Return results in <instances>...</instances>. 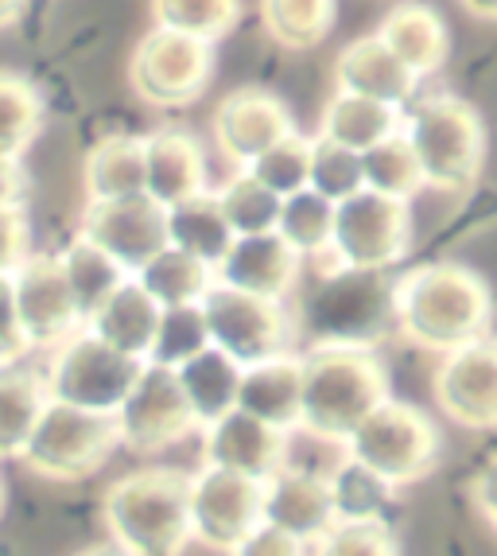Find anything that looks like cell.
<instances>
[{
    "label": "cell",
    "instance_id": "6da1fadb",
    "mask_svg": "<svg viewBox=\"0 0 497 556\" xmlns=\"http://www.w3.org/2000/svg\"><path fill=\"white\" fill-rule=\"evenodd\" d=\"M396 331L428 354L467 346L494 327V292L462 261H428L393 285Z\"/></svg>",
    "mask_w": 497,
    "mask_h": 556
},
{
    "label": "cell",
    "instance_id": "7a4b0ae2",
    "mask_svg": "<svg viewBox=\"0 0 497 556\" xmlns=\"http://www.w3.org/2000/svg\"><path fill=\"white\" fill-rule=\"evenodd\" d=\"M110 541L129 556H183L191 533V475L179 467H144L113 479L102 494Z\"/></svg>",
    "mask_w": 497,
    "mask_h": 556
},
{
    "label": "cell",
    "instance_id": "3957f363",
    "mask_svg": "<svg viewBox=\"0 0 497 556\" xmlns=\"http://www.w3.org/2000/svg\"><path fill=\"white\" fill-rule=\"evenodd\" d=\"M393 397L388 366L361 346H311L304 351V408L300 432L322 444H346L354 428Z\"/></svg>",
    "mask_w": 497,
    "mask_h": 556
},
{
    "label": "cell",
    "instance_id": "277c9868",
    "mask_svg": "<svg viewBox=\"0 0 497 556\" xmlns=\"http://www.w3.org/2000/svg\"><path fill=\"white\" fill-rule=\"evenodd\" d=\"M393 285L385 273L334 269L322 273L319 285L300 307V334L311 346H361L378 351L396 327Z\"/></svg>",
    "mask_w": 497,
    "mask_h": 556
},
{
    "label": "cell",
    "instance_id": "5b68a950",
    "mask_svg": "<svg viewBox=\"0 0 497 556\" xmlns=\"http://www.w3.org/2000/svg\"><path fill=\"white\" fill-rule=\"evenodd\" d=\"M405 137L412 140L432 191L462 195L474 191L486 167V121L467 98L432 93L405 113Z\"/></svg>",
    "mask_w": 497,
    "mask_h": 556
},
{
    "label": "cell",
    "instance_id": "8992f818",
    "mask_svg": "<svg viewBox=\"0 0 497 556\" xmlns=\"http://www.w3.org/2000/svg\"><path fill=\"white\" fill-rule=\"evenodd\" d=\"M346 455L366 464L373 475L385 482L412 486V482L428 479L443 459V432L424 408H416L412 401H381L346 440Z\"/></svg>",
    "mask_w": 497,
    "mask_h": 556
},
{
    "label": "cell",
    "instance_id": "52a82bcc",
    "mask_svg": "<svg viewBox=\"0 0 497 556\" xmlns=\"http://www.w3.org/2000/svg\"><path fill=\"white\" fill-rule=\"evenodd\" d=\"M120 447L117 417L51 401L31 432L20 464L47 482H78L98 475Z\"/></svg>",
    "mask_w": 497,
    "mask_h": 556
},
{
    "label": "cell",
    "instance_id": "ba28073f",
    "mask_svg": "<svg viewBox=\"0 0 497 556\" xmlns=\"http://www.w3.org/2000/svg\"><path fill=\"white\" fill-rule=\"evenodd\" d=\"M408 250H412V211H408V199H388L381 191L361 187L351 199L334 203L331 273H388L393 265H400L408 257Z\"/></svg>",
    "mask_w": 497,
    "mask_h": 556
},
{
    "label": "cell",
    "instance_id": "9c48e42d",
    "mask_svg": "<svg viewBox=\"0 0 497 556\" xmlns=\"http://www.w3.org/2000/svg\"><path fill=\"white\" fill-rule=\"evenodd\" d=\"M140 370H144V362L132 358V354L113 351L110 343H102L98 334H90L82 327L74 339H66L63 346L51 351L43 374L51 401L117 417V408L132 393Z\"/></svg>",
    "mask_w": 497,
    "mask_h": 556
},
{
    "label": "cell",
    "instance_id": "30bf717a",
    "mask_svg": "<svg viewBox=\"0 0 497 556\" xmlns=\"http://www.w3.org/2000/svg\"><path fill=\"white\" fill-rule=\"evenodd\" d=\"M214 78V43L183 31L152 28L129 59V86L144 105L183 110L199 102Z\"/></svg>",
    "mask_w": 497,
    "mask_h": 556
},
{
    "label": "cell",
    "instance_id": "8fae6325",
    "mask_svg": "<svg viewBox=\"0 0 497 556\" xmlns=\"http://www.w3.org/2000/svg\"><path fill=\"white\" fill-rule=\"evenodd\" d=\"M203 319L211 331V343L238 358L241 366L265 362L272 354H284L292 343L295 324L284 312V300H268L257 292L230 285H214L203 296Z\"/></svg>",
    "mask_w": 497,
    "mask_h": 556
},
{
    "label": "cell",
    "instance_id": "7c38bea8",
    "mask_svg": "<svg viewBox=\"0 0 497 556\" xmlns=\"http://www.w3.org/2000/svg\"><path fill=\"white\" fill-rule=\"evenodd\" d=\"M117 432L120 447L132 455H160L167 447H176L179 440H187L191 432H203L176 366L144 362L132 393L117 408Z\"/></svg>",
    "mask_w": 497,
    "mask_h": 556
},
{
    "label": "cell",
    "instance_id": "4fadbf2b",
    "mask_svg": "<svg viewBox=\"0 0 497 556\" xmlns=\"http://www.w3.org/2000/svg\"><path fill=\"white\" fill-rule=\"evenodd\" d=\"M265 526V479L203 464L191 475V533L214 553H233Z\"/></svg>",
    "mask_w": 497,
    "mask_h": 556
},
{
    "label": "cell",
    "instance_id": "5bb4252c",
    "mask_svg": "<svg viewBox=\"0 0 497 556\" xmlns=\"http://www.w3.org/2000/svg\"><path fill=\"white\" fill-rule=\"evenodd\" d=\"M432 397L451 425L467 432H497V339L482 334L474 343L439 354L432 374Z\"/></svg>",
    "mask_w": 497,
    "mask_h": 556
},
{
    "label": "cell",
    "instance_id": "9a60e30c",
    "mask_svg": "<svg viewBox=\"0 0 497 556\" xmlns=\"http://www.w3.org/2000/svg\"><path fill=\"white\" fill-rule=\"evenodd\" d=\"M12 288H16L20 327L28 334L31 351L51 354L86 327L78 296H74L71 280L63 273V261L51 257V253H31L12 273Z\"/></svg>",
    "mask_w": 497,
    "mask_h": 556
},
{
    "label": "cell",
    "instance_id": "2e32d148",
    "mask_svg": "<svg viewBox=\"0 0 497 556\" xmlns=\"http://www.w3.org/2000/svg\"><path fill=\"white\" fill-rule=\"evenodd\" d=\"M78 233L102 245L129 277H137L160 250L171 245L167 206H160L152 195L120 199V203H86Z\"/></svg>",
    "mask_w": 497,
    "mask_h": 556
},
{
    "label": "cell",
    "instance_id": "e0dca14e",
    "mask_svg": "<svg viewBox=\"0 0 497 556\" xmlns=\"http://www.w3.org/2000/svg\"><path fill=\"white\" fill-rule=\"evenodd\" d=\"M214 144L233 167H248L257 156H265L277 140L292 137L295 117L284 98H277L265 86H241L226 93L211 117Z\"/></svg>",
    "mask_w": 497,
    "mask_h": 556
},
{
    "label": "cell",
    "instance_id": "ac0fdd59",
    "mask_svg": "<svg viewBox=\"0 0 497 556\" xmlns=\"http://www.w3.org/2000/svg\"><path fill=\"white\" fill-rule=\"evenodd\" d=\"M288 452H292V432L238 405L203 428V464L226 467V471L272 479L280 467H288Z\"/></svg>",
    "mask_w": 497,
    "mask_h": 556
},
{
    "label": "cell",
    "instance_id": "d6986e66",
    "mask_svg": "<svg viewBox=\"0 0 497 556\" xmlns=\"http://www.w3.org/2000/svg\"><path fill=\"white\" fill-rule=\"evenodd\" d=\"M265 521L315 545L327 529L339 526L331 471H311V467L292 464L280 467L272 479H265Z\"/></svg>",
    "mask_w": 497,
    "mask_h": 556
},
{
    "label": "cell",
    "instance_id": "ffe728a7",
    "mask_svg": "<svg viewBox=\"0 0 497 556\" xmlns=\"http://www.w3.org/2000/svg\"><path fill=\"white\" fill-rule=\"evenodd\" d=\"M221 285L245 288L268 300H284L300 285L304 273V253L292 250L277 230L268 233H241L226 250V257L214 265Z\"/></svg>",
    "mask_w": 497,
    "mask_h": 556
},
{
    "label": "cell",
    "instance_id": "44dd1931",
    "mask_svg": "<svg viewBox=\"0 0 497 556\" xmlns=\"http://www.w3.org/2000/svg\"><path fill=\"white\" fill-rule=\"evenodd\" d=\"M144 176L148 195L160 206H179L194 195L211 191V172H206V149L183 125H164V129L144 137Z\"/></svg>",
    "mask_w": 497,
    "mask_h": 556
},
{
    "label": "cell",
    "instance_id": "7402d4cb",
    "mask_svg": "<svg viewBox=\"0 0 497 556\" xmlns=\"http://www.w3.org/2000/svg\"><path fill=\"white\" fill-rule=\"evenodd\" d=\"M416 86H420V78L412 75V66L396 55L378 31L358 36L334 55V90L361 93V98L405 110L416 98Z\"/></svg>",
    "mask_w": 497,
    "mask_h": 556
},
{
    "label": "cell",
    "instance_id": "603a6c76",
    "mask_svg": "<svg viewBox=\"0 0 497 556\" xmlns=\"http://www.w3.org/2000/svg\"><path fill=\"white\" fill-rule=\"evenodd\" d=\"M238 408L268 425L300 432V408H304V354H272L265 362H253L241 374Z\"/></svg>",
    "mask_w": 497,
    "mask_h": 556
},
{
    "label": "cell",
    "instance_id": "cb8c5ba5",
    "mask_svg": "<svg viewBox=\"0 0 497 556\" xmlns=\"http://www.w3.org/2000/svg\"><path fill=\"white\" fill-rule=\"evenodd\" d=\"M160 316H164V304H160L137 277H129L90 319H86V331L98 334L113 351L148 362L152 358V346H156Z\"/></svg>",
    "mask_w": 497,
    "mask_h": 556
},
{
    "label": "cell",
    "instance_id": "d4e9b609",
    "mask_svg": "<svg viewBox=\"0 0 497 556\" xmlns=\"http://www.w3.org/2000/svg\"><path fill=\"white\" fill-rule=\"evenodd\" d=\"M378 36L412 66V75L420 78V83L439 75L447 55H451L447 24H443V16L432 4H420V0H400V4H393V9L381 16Z\"/></svg>",
    "mask_w": 497,
    "mask_h": 556
},
{
    "label": "cell",
    "instance_id": "484cf974",
    "mask_svg": "<svg viewBox=\"0 0 497 556\" xmlns=\"http://www.w3.org/2000/svg\"><path fill=\"white\" fill-rule=\"evenodd\" d=\"M86 203H120V199L148 195L144 176V137L113 132L86 152L82 164Z\"/></svg>",
    "mask_w": 497,
    "mask_h": 556
},
{
    "label": "cell",
    "instance_id": "4316f807",
    "mask_svg": "<svg viewBox=\"0 0 497 556\" xmlns=\"http://www.w3.org/2000/svg\"><path fill=\"white\" fill-rule=\"evenodd\" d=\"M400 129H405V110L400 105L373 102V98L346 90H334V98L322 105L319 117V137L354 152H369L373 144H381V140Z\"/></svg>",
    "mask_w": 497,
    "mask_h": 556
},
{
    "label": "cell",
    "instance_id": "83f0119b",
    "mask_svg": "<svg viewBox=\"0 0 497 556\" xmlns=\"http://www.w3.org/2000/svg\"><path fill=\"white\" fill-rule=\"evenodd\" d=\"M51 405L47 374L36 366H4L0 370V459H20L31 432Z\"/></svg>",
    "mask_w": 497,
    "mask_h": 556
},
{
    "label": "cell",
    "instance_id": "f1b7e54d",
    "mask_svg": "<svg viewBox=\"0 0 497 556\" xmlns=\"http://www.w3.org/2000/svg\"><path fill=\"white\" fill-rule=\"evenodd\" d=\"M176 370H179V381H183L187 401H191V408H194V417H199L203 428L238 405L245 366H241L238 358H230L221 346H214V343L203 346V351L194 354V358H187L183 366H176Z\"/></svg>",
    "mask_w": 497,
    "mask_h": 556
},
{
    "label": "cell",
    "instance_id": "f546056e",
    "mask_svg": "<svg viewBox=\"0 0 497 556\" xmlns=\"http://www.w3.org/2000/svg\"><path fill=\"white\" fill-rule=\"evenodd\" d=\"M137 280L164 307H183V304H203L206 292L218 285V273H214L211 261L194 257V253L179 250V245H167V250H160L137 273Z\"/></svg>",
    "mask_w": 497,
    "mask_h": 556
},
{
    "label": "cell",
    "instance_id": "4dcf8cb0",
    "mask_svg": "<svg viewBox=\"0 0 497 556\" xmlns=\"http://www.w3.org/2000/svg\"><path fill=\"white\" fill-rule=\"evenodd\" d=\"M339 0H260V28L284 51H315L331 36Z\"/></svg>",
    "mask_w": 497,
    "mask_h": 556
},
{
    "label": "cell",
    "instance_id": "1f68e13d",
    "mask_svg": "<svg viewBox=\"0 0 497 556\" xmlns=\"http://www.w3.org/2000/svg\"><path fill=\"white\" fill-rule=\"evenodd\" d=\"M167 238H171V245H179V250L218 265L238 233H233L230 223H226V214H221V206H218V195L206 191V195H194V199H187V203L167 211Z\"/></svg>",
    "mask_w": 497,
    "mask_h": 556
},
{
    "label": "cell",
    "instance_id": "d6a6232c",
    "mask_svg": "<svg viewBox=\"0 0 497 556\" xmlns=\"http://www.w3.org/2000/svg\"><path fill=\"white\" fill-rule=\"evenodd\" d=\"M47 102L31 78L0 71V156L20 160L43 129Z\"/></svg>",
    "mask_w": 497,
    "mask_h": 556
},
{
    "label": "cell",
    "instance_id": "836d02e7",
    "mask_svg": "<svg viewBox=\"0 0 497 556\" xmlns=\"http://www.w3.org/2000/svg\"><path fill=\"white\" fill-rule=\"evenodd\" d=\"M59 261H63V273H66V280H71L74 296H78V307H82L86 319H90L93 312H98V307L129 280V273L120 269L102 245H93V241L82 238V233L59 253Z\"/></svg>",
    "mask_w": 497,
    "mask_h": 556
},
{
    "label": "cell",
    "instance_id": "e575fe53",
    "mask_svg": "<svg viewBox=\"0 0 497 556\" xmlns=\"http://www.w3.org/2000/svg\"><path fill=\"white\" fill-rule=\"evenodd\" d=\"M361 176H366L369 191H381L388 199H408V203L428 187L424 167H420V156H416L405 129L361 152Z\"/></svg>",
    "mask_w": 497,
    "mask_h": 556
},
{
    "label": "cell",
    "instance_id": "d590c367",
    "mask_svg": "<svg viewBox=\"0 0 497 556\" xmlns=\"http://www.w3.org/2000/svg\"><path fill=\"white\" fill-rule=\"evenodd\" d=\"M331 494H334V514L339 521H385L388 506H393L396 486L373 475L358 459H342L331 471Z\"/></svg>",
    "mask_w": 497,
    "mask_h": 556
},
{
    "label": "cell",
    "instance_id": "8d00e7d4",
    "mask_svg": "<svg viewBox=\"0 0 497 556\" xmlns=\"http://www.w3.org/2000/svg\"><path fill=\"white\" fill-rule=\"evenodd\" d=\"M214 195H218L221 214H226V223H230V230L238 233V238L241 233L277 230L284 199H280L277 191H268V187L260 184L253 172H245V167H238V176L226 179Z\"/></svg>",
    "mask_w": 497,
    "mask_h": 556
},
{
    "label": "cell",
    "instance_id": "74e56055",
    "mask_svg": "<svg viewBox=\"0 0 497 556\" xmlns=\"http://www.w3.org/2000/svg\"><path fill=\"white\" fill-rule=\"evenodd\" d=\"M156 28L218 43L241 24V0H148Z\"/></svg>",
    "mask_w": 497,
    "mask_h": 556
},
{
    "label": "cell",
    "instance_id": "f35d334b",
    "mask_svg": "<svg viewBox=\"0 0 497 556\" xmlns=\"http://www.w3.org/2000/svg\"><path fill=\"white\" fill-rule=\"evenodd\" d=\"M277 233L300 250L304 257H322L331 253V238H334V203L319 191H300V195H288L280 206V223Z\"/></svg>",
    "mask_w": 497,
    "mask_h": 556
},
{
    "label": "cell",
    "instance_id": "ab89813d",
    "mask_svg": "<svg viewBox=\"0 0 497 556\" xmlns=\"http://www.w3.org/2000/svg\"><path fill=\"white\" fill-rule=\"evenodd\" d=\"M245 172H253V176H257L268 191H277L280 199L300 195V191L311 187V137H304V132L295 129L292 137L277 140L265 156L253 160Z\"/></svg>",
    "mask_w": 497,
    "mask_h": 556
},
{
    "label": "cell",
    "instance_id": "60d3db41",
    "mask_svg": "<svg viewBox=\"0 0 497 556\" xmlns=\"http://www.w3.org/2000/svg\"><path fill=\"white\" fill-rule=\"evenodd\" d=\"M211 346V331H206L203 307L183 304V307H164L156 331V346H152V358L160 366H183L187 358Z\"/></svg>",
    "mask_w": 497,
    "mask_h": 556
},
{
    "label": "cell",
    "instance_id": "b9f144b4",
    "mask_svg": "<svg viewBox=\"0 0 497 556\" xmlns=\"http://www.w3.org/2000/svg\"><path fill=\"white\" fill-rule=\"evenodd\" d=\"M361 187H366L361 152L342 149V144H334L327 137H311V191L327 195L331 203H342Z\"/></svg>",
    "mask_w": 497,
    "mask_h": 556
},
{
    "label": "cell",
    "instance_id": "7bdbcfd3",
    "mask_svg": "<svg viewBox=\"0 0 497 556\" xmlns=\"http://www.w3.org/2000/svg\"><path fill=\"white\" fill-rule=\"evenodd\" d=\"M315 556H400L388 521H339L315 541Z\"/></svg>",
    "mask_w": 497,
    "mask_h": 556
},
{
    "label": "cell",
    "instance_id": "ee69618b",
    "mask_svg": "<svg viewBox=\"0 0 497 556\" xmlns=\"http://www.w3.org/2000/svg\"><path fill=\"white\" fill-rule=\"evenodd\" d=\"M31 257V226L24 206H0V277L12 273Z\"/></svg>",
    "mask_w": 497,
    "mask_h": 556
},
{
    "label": "cell",
    "instance_id": "f6af8a7d",
    "mask_svg": "<svg viewBox=\"0 0 497 556\" xmlns=\"http://www.w3.org/2000/svg\"><path fill=\"white\" fill-rule=\"evenodd\" d=\"M28 351V334L16 316V288H12V277H0V370L16 366Z\"/></svg>",
    "mask_w": 497,
    "mask_h": 556
},
{
    "label": "cell",
    "instance_id": "bcb514c9",
    "mask_svg": "<svg viewBox=\"0 0 497 556\" xmlns=\"http://www.w3.org/2000/svg\"><path fill=\"white\" fill-rule=\"evenodd\" d=\"M230 556H307V541L292 538V533H284V529L265 521V526L253 529Z\"/></svg>",
    "mask_w": 497,
    "mask_h": 556
},
{
    "label": "cell",
    "instance_id": "7dc6e473",
    "mask_svg": "<svg viewBox=\"0 0 497 556\" xmlns=\"http://www.w3.org/2000/svg\"><path fill=\"white\" fill-rule=\"evenodd\" d=\"M470 502L482 514V521L497 533V455L470 479Z\"/></svg>",
    "mask_w": 497,
    "mask_h": 556
},
{
    "label": "cell",
    "instance_id": "c3c4849f",
    "mask_svg": "<svg viewBox=\"0 0 497 556\" xmlns=\"http://www.w3.org/2000/svg\"><path fill=\"white\" fill-rule=\"evenodd\" d=\"M24 187L28 179H24L20 160L0 156V206H24Z\"/></svg>",
    "mask_w": 497,
    "mask_h": 556
},
{
    "label": "cell",
    "instance_id": "681fc988",
    "mask_svg": "<svg viewBox=\"0 0 497 556\" xmlns=\"http://www.w3.org/2000/svg\"><path fill=\"white\" fill-rule=\"evenodd\" d=\"M31 0H0V31H9L20 24V16L28 12Z\"/></svg>",
    "mask_w": 497,
    "mask_h": 556
},
{
    "label": "cell",
    "instance_id": "f907efd6",
    "mask_svg": "<svg viewBox=\"0 0 497 556\" xmlns=\"http://www.w3.org/2000/svg\"><path fill=\"white\" fill-rule=\"evenodd\" d=\"M462 12L474 20H482V24H497V0H459Z\"/></svg>",
    "mask_w": 497,
    "mask_h": 556
},
{
    "label": "cell",
    "instance_id": "816d5d0a",
    "mask_svg": "<svg viewBox=\"0 0 497 556\" xmlns=\"http://www.w3.org/2000/svg\"><path fill=\"white\" fill-rule=\"evenodd\" d=\"M74 556H129V553H125L117 541H102V545H90V548H82V553H74Z\"/></svg>",
    "mask_w": 497,
    "mask_h": 556
},
{
    "label": "cell",
    "instance_id": "f5cc1de1",
    "mask_svg": "<svg viewBox=\"0 0 497 556\" xmlns=\"http://www.w3.org/2000/svg\"><path fill=\"white\" fill-rule=\"evenodd\" d=\"M4 506H9V482L0 475V518H4Z\"/></svg>",
    "mask_w": 497,
    "mask_h": 556
}]
</instances>
